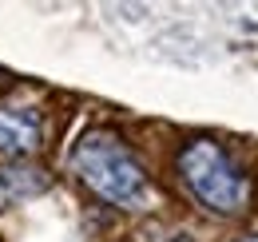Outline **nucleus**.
<instances>
[{"label":"nucleus","mask_w":258,"mask_h":242,"mask_svg":"<svg viewBox=\"0 0 258 242\" xmlns=\"http://www.w3.org/2000/svg\"><path fill=\"white\" fill-rule=\"evenodd\" d=\"M72 171L80 175V183L103 199L107 207L119 211H147L155 203V187L147 179L143 163L135 159L127 143L107 131V127H92L80 135L76 151H72Z\"/></svg>","instance_id":"nucleus-1"},{"label":"nucleus","mask_w":258,"mask_h":242,"mask_svg":"<svg viewBox=\"0 0 258 242\" xmlns=\"http://www.w3.org/2000/svg\"><path fill=\"white\" fill-rule=\"evenodd\" d=\"M179 179L203 211L219 214V218L242 214L250 207V195H254V183L246 175V167L219 139H207V135L191 139L179 151Z\"/></svg>","instance_id":"nucleus-2"},{"label":"nucleus","mask_w":258,"mask_h":242,"mask_svg":"<svg viewBox=\"0 0 258 242\" xmlns=\"http://www.w3.org/2000/svg\"><path fill=\"white\" fill-rule=\"evenodd\" d=\"M44 147V119L36 107L0 103V155L8 163H24Z\"/></svg>","instance_id":"nucleus-3"},{"label":"nucleus","mask_w":258,"mask_h":242,"mask_svg":"<svg viewBox=\"0 0 258 242\" xmlns=\"http://www.w3.org/2000/svg\"><path fill=\"white\" fill-rule=\"evenodd\" d=\"M52 191V175L36 163H0V214Z\"/></svg>","instance_id":"nucleus-4"},{"label":"nucleus","mask_w":258,"mask_h":242,"mask_svg":"<svg viewBox=\"0 0 258 242\" xmlns=\"http://www.w3.org/2000/svg\"><path fill=\"white\" fill-rule=\"evenodd\" d=\"M242 242H258V234H250V238H242Z\"/></svg>","instance_id":"nucleus-5"}]
</instances>
